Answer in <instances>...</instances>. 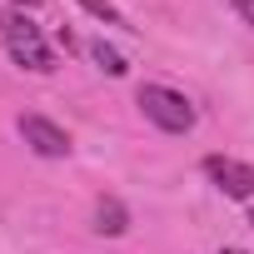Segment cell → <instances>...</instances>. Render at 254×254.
I'll return each mask as SVG.
<instances>
[{
	"label": "cell",
	"instance_id": "6da1fadb",
	"mask_svg": "<svg viewBox=\"0 0 254 254\" xmlns=\"http://www.w3.org/2000/svg\"><path fill=\"white\" fill-rule=\"evenodd\" d=\"M135 105L145 110L150 125H160L165 135H190V130H194V105H190L180 90H170V85H140Z\"/></svg>",
	"mask_w": 254,
	"mask_h": 254
},
{
	"label": "cell",
	"instance_id": "7a4b0ae2",
	"mask_svg": "<svg viewBox=\"0 0 254 254\" xmlns=\"http://www.w3.org/2000/svg\"><path fill=\"white\" fill-rule=\"evenodd\" d=\"M0 35H5V50H10L15 65H25V70H35V75H50V70H55V55H50L45 35H40L25 15H0Z\"/></svg>",
	"mask_w": 254,
	"mask_h": 254
},
{
	"label": "cell",
	"instance_id": "3957f363",
	"mask_svg": "<svg viewBox=\"0 0 254 254\" xmlns=\"http://www.w3.org/2000/svg\"><path fill=\"white\" fill-rule=\"evenodd\" d=\"M204 175H209L229 199H249V194H254V165H244V160L209 155V160H204Z\"/></svg>",
	"mask_w": 254,
	"mask_h": 254
},
{
	"label": "cell",
	"instance_id": "277c9868",
	"mask_svg": "<svg viewBox=\"0 0 254 254\" xmlns=\"http://www.w3.org/2000/svg\"><path fill=\"white\" fill-rule=\"evenodd\" d=\"M20 135H25V145H30L35 155H45V160L70 155V135L60 130L55 120H45V115H20Z\"/></svg>",
	"mask_w": 254,
	"mask_h": 254
},
{
	"label": "cell",
	"instance_id": "5b68a950",
	"mask_svg": "<svg viewBox=\"0 0 254 254\" xmlns=\"http://www.w3.org/2000/svg\"><path fill=\"white\" fill-rule=\"evenodd\" d=\"M95 229H100V234H125V229H130L125 204H120V199H100V204H95Z\"/></svg>",
	"mask_w": 254,
	"mask_h": 254
},
{
	"label": "cell",
	"instance_id": "8992f818",
	"mask_svg": "<svg viewBox=\"0 0 254 254\" xmlns=\"http://www.w3.org/2000/svg\"><path fill=\"white\" fill-rule=\"evenodd\" d=\"M90 55H95V65H100L105 75H125V70H130V65H125V60H120V55L105 45V40H95V45H90Z\"/></svg>",
	"mask_w": 254,
	"mask_h": 254
},
{
	"label": "cell",
	"instance_id": "52a82bcc",
	"mask_svg": "<svg viewBox=\"0 0 254 254\" xmlns=\"http://www.w3.org/2000/svg\"><path fill=\"white\" fill-rule=\"evenodd\" d=\"M80 5H85V10L95 15V20H105V25H125V15H120V10L110 5V0H80Z\"/></svg>",
	"mask_w": 254,
	"mask_h": 254
},
{
	"label": "cell",
	"instance_id": "ba28073f",
	"mask_svg": "<svg viewBox=\"0 0 254 254\" xmlns=\"http://www.w3.org/2000/svg\"><path fill=\"white\" fill-rule=\"evenodd\" d=\"M234 10H239V15H244V20L254 25V0H234Z\"/></svg>",
	"mask_w": 254,
	"mask_h": 254
},
{
	"label": "cell",
	"instance_id": "9c48e42d",
	"mask_svg": "<svg viewBox=\"0 0 254 254\" xmlns=\"http://www.w3.org/2000/svg\"><path fill=\"white\" fill-rule=\"evenodd\" d=\"M15 5H20V10H35V5H40V0H15Z\"/></svg>",
	"mask_w": 254,
	"mask_h": 254
},
{
	"label": "cell",
	"instance_id": "30bf717a",
	"mask_svg": "<svg viewBox=\"0 0 254 254\" xmlns=\"http://www.w3.org/2000/svg\"><path fill=\"white\" fill-rule=\"evenodd\" d=\"M224 254H249V249H224Z\"/></svg>",
	"mask_w": 254,
	"mask_h": 254
},
{
	"label": "cell",
	"instance_id": "8fae6325",
	"mask_svg": "<svg viewBox=\"0 0 254 254\" xmlns=\"http://www.w3.org/2000/svg\"><path fill=\"white\" fill-rule=\"evenodd\" d=\"M249 224H254V219H249Z\"/></svg>",
	"mask_w": 254,
	"mask_h": 254
}]
</instances>
